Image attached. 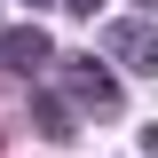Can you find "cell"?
Listing matches in <instances>:
<instances>
[{
  "label": "cell",
  "mask_w": 158,
  "mask_h": 158,
  "mask_svg": "<svg viewBox=\"0 0 158 158\" xmlns=\"http://www.w3.org/2000/svg\"><path fill=\"white\" fill-rule=\"evenodd\" d=\"M142 158H158V127H142Z\"/></svg>",
  "instance_id": "obj_6"
},
{
  "label": "cell",
  "mask_w": 158,
  "mask_h": 158,
  "mask_svg": "<svg viewBox=\"0 0 158 158\" xmlns=\"http://www.w3.org/2000/svg\"><path fill=\"white\" fill-rule=\"evenodd\" d=\"M56 79H63V95L87 103V118H118V79L103 71L95 56H63V63H56Z\"/></svg>",
  "instance_id": "obj_1"
},
{
  "label": "cell",
  "mask_w": 158,
  "mask_h": 158,
  "mask_svg": "<svg viewBox=\"0 0 158 158\" xmlns=\"http://www.w3.org/2000/svg\"><path fill=\"white\" fill-rule=\"evenodd\" d=\"M111 56L127 63V71H158V32L142 16H127V24H111Z\"/></svg>",
  "instance_id": "obj_2"
},
{
  "label": "cell",
  "mask_w": 158,
  "mask_h": 158,
  "mask_svg": "<svg viewBox=\"0 0 158 158\" xmlns=\"http://www.w3.org/2000/svg\"><path fill=\"white\" fill-rule=\"evenodd\" d=\"M48 63V32H0V71H40Z\"/></svg>",
  "instance_id": "obj_3"
},
{
  "label": "cell",
  "mask_w": 158,
  "mask_h": 158,
  "mask_svg": "<svg viewBox=\"0 0 158 158\" xmlns=\"http://www.w3.org/2000/svg\"><path fill=\"white\" fill-rule=\"evenodd\" d=\"M135 8H158V0H135Z\"/></svg>",
  "instance_id": "obj_7"
},
{
  "label": "cell",
  "mask_w": 158,
  "mask_h": 158,
  "mask_svg": "<svg viewBox=\"0 0 158 158\" xmlns=\"http://www.w3.org/2000/svg\"><path fill=\"white\" fill-rule=\"evenodd\" d=\"M32 8H48V0H32Z\"/></svg>",
  "instance_id": "obj_8"
},
{
  "label": "cell",
  "mask_w": 158,
  "mask_h": 158,
  "mask_svg": "<svg viewBox=\"0 0 158 158\" xmlns=\"http://www.w3.org/2000/svg\"><path fill=\"white\" fill-rule=\"evenodd\" d=\"M63 8H71V16H95V8H103V0H63Z\"/></svg>",
  "instance_id": "obj_5"
},
{
  "label": "cell",
  "mask_w": 158,
  "mask_h": 158,
  "mask_svg": "<svg viewBox=\"0 0 158 158\" xmlns=\"http://www.w3.org/2000/svg\"><path fill=\"white\" fill-rule=\"evenodd\" d=\"M32 118H40L48 142H71V103H63V95H32Z\"/></svg>",
  "instance_id": "obj_4"
}]
</instances>
